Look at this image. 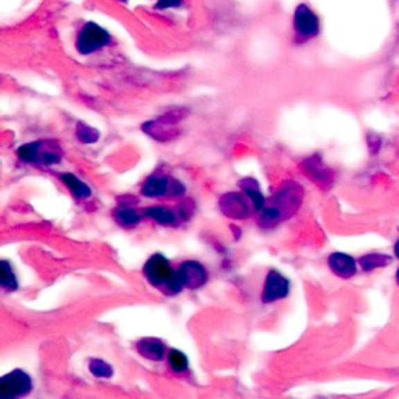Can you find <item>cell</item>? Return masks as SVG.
<instances>
[{
    "label": "cell",
    "mask_w": 399,
    "mask_h": 399,
    "mask_svg": "<svg viewBox=\"0 0 399 399\" xmlns=\"http://www.w3.org/2000/svg\"><path fill=\"white\" fill-rule=\"evenodd\" d=\"M58 178L61 179V183H64V186L71 192V195L75 200H87L91 198L92 195V190L91 187L87 186L86 183H83L77 175L73 173H60Z\"/></svg>",
    "instance_id": "13"
},
{
    "label": "cell",
    "mask_w": 399,
    "mask_h": 399,
    "mask_svg": "<svg viewBox=\"0 0 399 399\" xmlns=\"http://www.w3.org/2000/svg\"><path fill=\"white\" fill-rule=\"evenodd\" d=\"M239 186L243 189V192L247 193V195L249 197V200L253 202V208L254 211H258L260 212L262 209L265 208V198L264 195H262V192L259 190V184H258V181L253 179V178H245V179H242Z\"/></svg>",
    "instance_id": "15"
},
{
    "label": "cell",
    "mask_w": 399,
    "mask_h": 399,
    "mask_svg": "<svg viewBox=\"0 0 399 399\" xmlns=\"http://www.w3.org/2000/svg\"><path fill=\"white\" fill-rule=\"evenodd\" d=\"M0 285L5 292H16L19 289V283L16 278V273L10 265V262L2 260L0 262Z\"/></svg>",
    "instance_id": "17"
},
{
    "label": "cell",
    "mask_w": 399,
    "mask_h": 399,
    "mask_svg": "<svg viewBox=\"0 0 399 399\" xmlns=\"http://www.w3.org/2000/svg\"><path fill=\"white\" fill-rule=\"evenodd\" d=\"M186 187L177 179H170L164 175H153L145 179L141 187V193L147 198H159V197H181L184 195Z\"/></svg>",
    "instance_id": "6"
},
{
    "label": "cell",
    "mask_w": 399,
    "mask_h": 399,
    "mask_svg": "<svg viewBox=\"0 0 399 399\" xmlns=\"http://www.w3.org/2000/svg\"><path fill=\"white\" fill-rule=\"evenodd\" d=\"M293 33H295V39L299 42H305L320 35L321 24L320 17L317 12L310 8L309 5L299 3L295 12H293Z\"/></svg>",
    "instance_id": "5"
},
{
    "label": "cell",
    "mask_w": 399,
    "mask_h": 399,
    "mask_svg": "<svg viewBox=\"0 0 399 399\" xmlns=\"http://www.w3.org/2000/svg\"><path fill=\"white\" fill-rule=\"evenodd\" d=\"M178 276L187 290H200L209 279L208 268L200 260H184L177 268Z\"/></svg>",
    "instance_id": "9"
},
{
    "label": "cell",
    "mask_w": 399,
    "mask_h": 399,
    "mask_svg": "<svg viewBox=\"0 0 399 399\" xmlns=\"http://www.w3.org/2000/svg\"><path fill=\"white\" fill-rule=\"evenodd\" d=\"M143 215L152 218L161 227H172L178 222V212L167 208V206H152V208L143 211Z\"/></svg>",
    "instance_id": "14"
},
{
    "label": "cell",
    "mask_w": 399,
    "mask_h": 399,
    "mask_svg": "<svg viewBox=\"0 0 399 399\" xmlns=\"http://www.w3.org/2000/svg\"><path fill=\"white\" fill-rule=\"evenodd\" d=\"M396 283L399 285V268H398V272H396Z\"/></svg>",
    "instance_id": "24"
},
{
    "label": "cell",
    "mask_w": 399,
    "mask_h": 399,
    "mask_svg": "<svg viewBox=\"0 0 399 399\" xmlns=\"http://www.w3.org/2000/svg\"><path fill=\"white\" fill-rule=\"evenodd\" d=\"M167 364L170 366V370L173 373H186L187 368H189V359H187V355L179 351V349H170V351L167 353Z\"/></svg>",
    "instance_id": "18"
},
{
    "label": "cell",
    "mask_w": 399,
    "mask_h": 399,
    "mask_svg": "<svg viewBox=\"0 0 399 399\" xmlns=\"http://www.w3.org/2000/svg\"><path fill=\"white\" fill-rule=\"evenodd\" d=\"M249 203L253 204L251 200L248 202V200L240 195V193L228 192L220 198V211L223 212V215L242 220V218H247L249 215V212H251Z\"/></svg>",
    "instance_id": "10"
},
{
    "label": "cell",
    "mask_w": 399,
    "mask_h": 399,
    "mask_svg": "<svg viewBox=\"0 0 399 399\" xmlns=\"http://www.w3.org/2000/svg\"><path fill=\"white\" fill-rule=\"evenodd\" d=\"M290 295V281L278 270H272L267 273L264 287H262L260 301L264 304H272L285 299Z\"/></svg>",
    "instance_id": "8"
},
{
    "label": "cell",
    "mask_w": 399,
    "mask_h": 399,
    "mask_svg": "<svg viewBox=\"0 0 399 399\" xmlns=\"http://www.w3.org/2000/svg\"><path fill=\"white\" fill-rule=\"evenodd\" d=\"M301 186L287 183L285 187L281 189L276 198H273V203L265 204V208L260 211V224H264L265 228H270L278 224L281 220H284V218L293 215L299 208V204H301Z\"/></svg>",
    "instance_id": "2"
},
{
    "label": "cell",
    "mask_w": 399,
    "mask_h": 399,
    "mask_svg": "<svg viewBox=\"0 0 399 399\" xmlns=\"http://www.w3.org/2000/svg\"><path fill=\"white\" fill-rule=\"evenodd\" d=\"M33 390V380L22 370H12L0 379V396L3 399L27 396Z\"/></svg>",
    "instance_id": "7"
},
{
    "label": "cell",
    "mask_w": 399,
    "mask_h": 399,
    "mask_svg": "<svg viewBox=\"0 0 399 399\" xmlns=\"http://www.w3.org/2000/svg\"><path fill=\"white\" fill-rule=\"evenodd\" d=\"M136 349L142 357H145L147 360L152 362L164 360L167 354L166 343L159 339H156V337H145V339H141L136 343Z\"/></svg>",
    "instance_id": "12"
},
{
    "label": "cell",
    "mask_w": 399,
    "mask_h": 399,
    "mask_svg": "<svg viewBox=\"0 0 399 399\" xmlns=\"http://www.w3.org/2000/svg\"><path fill=\"white\" fill-rule=\"evenodd\" d=\"M142 273L154 289L164 292L168 296L179 295L184 290L178 272L175 270L170 260L164 254L154 253L153 256H150L145 264H143Z\"/></svg>",
    "instance_id": "1"
},
{
    "label": "cell",
    "mask_w": 399,
    "mask_h": 399,
    "mask_svg": "<svg viewBox=\"0 0 399 399\" xmlns=\"http://www.w3.org/2000/svg\"><path fill=\"white\" fill-rule=\"evenodd\" d=\"M111 41L112 37L108 30H105L102 25L96 22H87L78 31L77 39H75V48L80 55L86 56L108 47Z\"/></svg>",
    "instance_id": "4"
},
{
    "label": "cell",
    "mask_w": 399,
    "mask_h": 399,
    "mask_svg": "<svg viewBox=\"0 0 399 399\" xmlns=\"http://www.w3.org/2000/svg\"><path fill=\"white\" fill-rule=\"evenodd\" d=\"M89 371L94 374L96 378H103V379H109L114 374V370L112 366L102 359H91L89 360Z\"/></svg>",
    "instance_id": "20"
},
{
    "label": "cell",
    "mask_w": 399,
    "mask_h": 399,
    "mask_svg": "<svg viewBox=\"0 0 399 399\" xmlns=\"http://www.w3.org/2000/svg\"><path fill=\"white\" fill-rule=\"evenodd\" d=\"M156 8L167 10V8H178L183 5V0H154Z\"/></svg>",
    "instance_id": "22"
},
{
    "label": "cell",
    "mask_w": 399,
    "mask_h": 399,
    "mask_svg": "<svg viewBox=\"0 0 399 399\" xmlns=\"http://www.w3.org/2000/svg\"><path fill=\"white\" fill-rule=\"evenodd\" d=\"M77 137L80 139V142L83 143H96L100 139V133L98 130H96L94 127H89V125L80 122L77 125Z\"/></svg>",
    "instance_id": "21"
},
{
    "label": "cell",
    "mask_w": 399,
    "mask_h": 399,
    "mask_svg": "<svg viewBox=\"0 0 399 399\" xmlns=\"http://www.w3.org/2000/svg\"><path fill=\"white\" fill-rule=\"evenodd\" d=\"M395 254H396V258L399 259V239L396 242V245H395Z\"/></svg>",
    "instance_id": "23"
},
{
    "label": "cell",
    "mask_w": 399,
    "mask_h": 399,
    "mask_svg": "<svg viewBox=\"0 0 399 399\" xmlns=\"http://www.w3.org/2000/svg\"><path fill=\"white\" fill-rule=\"evenodd\" d=\"M390 262H391L390 256L379 254V253H371V254L364 256V258H360L359 264L362 265V268H364L365 272H371V270H374V268L389 265Z\"/></svg>",
    "instance_id": "19"
},
{
    "label": "cell",
    "mask_w": 399,
    "mask_h": 399,
    "mask_svg": "<svg viewBox=\"0 0 399 399\" xmlns=\"http://www.w3.org/2000/svg\"><path fill=\"white\" fill-rule=\"evenodd\" d=\"M61 152L62 150L58 147V143L52 141H35L24 143V145L16 150L17 158L22 162L33 166L48 167V166H58L61 162Z\"/></svg>",
    "instance_id": "3"
},
{
    "label": "cell",
    "mask_w": 399,
    "mask_h": 399,
    "mask_svg": "<svg viewBox=\"0 0 399 399\" xmlns=\"http://www.w3.org/2000/svg\"><path fill=\"white\" fill-rule=\"evenodd\" d=\"M116 223L121 224L122 228H134L142 220V215L136 209L130 208V206H121V208L114 209L112 212Z\"/></svg>",
    "instance_id": "16"
},
{
    "label": "cell",
    "mask_w": 399,
    "mask_h": 399,
    "mask_svg": "<svg viewBox=\"0 0 399 399\" xmlns=\"http://www.w3.org/2000/svg\"><path fill=\"white\" fill-rule=\"evenodd\" d=\"M117 2H121V3H127L128 0H117Z\"/></svg>",
    "instance_id": "25"
},
{
    "label": "cell",
    "mask_w": 399,
    "mask_h": 399,
    "mask_svg": "<svg viewBox=\"0 0 399 399\" xmlns=\"http://www.w3.org/2000/svg\"><path fill=\"white\" fill-rule=\"evenodd\" d=\"M328 267L335 276H339L342 279H349L355 276V273H357V262H355L353 256L340 251L329 254Z\"/></svg>",
    "instance_id": "11"
}]
</instances>
